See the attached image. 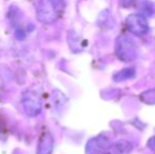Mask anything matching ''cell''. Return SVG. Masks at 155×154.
<instances>
[{
  "instance_id": "obj_8",
  "label": "cell",
  "mask_w": 155,
  "mask_h": 154,
  "mask_svg": "<svg viewBox=\"0 0 155 154\" xmlns=\"http://www.w3.org/2000/svg\"><path fill=\"white\" fill-rule=\"evenodd\" d=\"M148 147H149L150 150H152L153 152H155V136L151 137L148 140Z\"/></svg>"
},
{
  "instance_id": "obj_3",
  "label": "cell",
  "mask_w": 155,
  "mask_h": 154,
  "mask_svg": "<svg viewBox=\"0 0 155 154\" xmlns=\"http://www.w3.org/2000/svg\"><path fill=\"white\" fill-rule=\"evenodd\" d=\"M127 27L134 35L143 36L149 31V25L146 18L140 14H131L127 17Z\"/></svg>"
},
{
  "instance_id": "obj_6",
  "label": "cell",
  "mask_w": 155,
  "mask_h": 154,
  "mask_svg": "<svg viewBox=\"0 0 155 154\" xmlns=\"http://www.w3.org/2000/svg\"><path fill=\"white\" fill-rule=\"evenodd\" d=\"M141 100L143 103L153 105L155 103V90H150L141 94Z\"/></svg>"
},
{
  "instance_id": "obj_7",
  "label": "cell",
  "mask_w": 155,
  "mask_h": 154,
  "mask_svg": "<svg viewBox=\"0 0 155 154\" xmlns=\"http://www.w3.org/2000/svg\"><path fill=\"white\" fill-rule=\"evenodd\" d=\"M141 10H143V14H146L147 16H151L154 13V6L151 2L149 1H143V6H141Z\"/></svg>"
},
{
  "instance_id": "obj_2",
  "label": "cell",
  "mask_w": 155,
  "mask_h": 154,
  "mask_svg": "<svg viewBox=\"0 0 155 154\" xmlns=\"http://www.w3.org/2000/svg\"><path fill=\"white\" fill-rule=\"evenodd\" d=\"M115 53L121 61L129 62L135 59L137 56V50L134 41L127 36H119L115 44Z\"/></svg>"
},
{
  "instance_id": "obj_4",
  "label": "cell",
  "mask_w": 155,
  "mask_h": 154,
  "mask_svg": "<svg viewBox=\"0 0 155 154\" xmlns=\"http://www.w3.org/2000/svg\"><path fill=\"white\" fill-rule=\"evenodd\" d=\"M88 154H114V143L106 137H96L88 145Z\"/></svg>"
},
{
  "instance_id": "obj_1",
  "label": "cell",
  "mask_w": 155,
  "mask_h": 154,
  "mask_svg": "<svg viewBox=\"0 0 155 154\" xmlns=\"http://www.w3.org/2000/svg\"><path fill=\"white\" fill-rule=\"evenodd\" d=\"M64 0H39L37 5L38 19L43 22H52L64 8Z\"/></svg>"
},
{
  "instance_id": "obj_5",
  "label": "cell",
  "mask_w": 155,
  "mask_h": 154,
  "mask_svg": "<svg viewBox=\"0 0 155 154\" xmlns=\"http://www.w3.org/2000/svg\"><path fill=\"white\" fill-rule=\"evenodd\" d=\"M135 71L134 69L130 68V69H124V70L120 71V72L116 73L114 75V80L115 81H124V80L130 79L134 76Z\"/></svg>"
}]
</instances>
